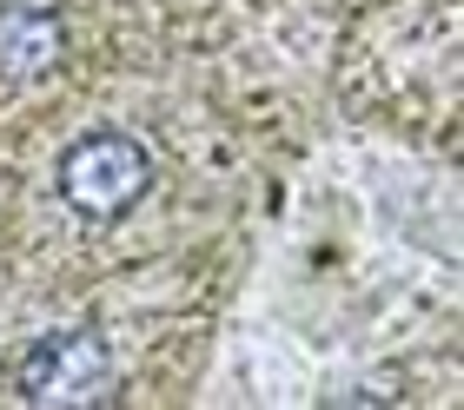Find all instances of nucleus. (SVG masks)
<instances>
[{"instance_id": "f03ea898", "label": "nucleus", "mask_w": 464, "mask_h": 410, "mask_svg": "<svg viewBox=\"0 0 464 410\" xmlns=\"http://www.w3.org/2000/svg\"><path fill=\"white\" fill-rule=\"evenodd\" d=\"M113 351L100 331H47L27 344L14 371V391L40 404V410H93V404H113Z\"/></svg>"}, {"instance_id": "f257e3e1", "label": "nucleus", "mask_w": 464, "mask_h": 410, "mask_svg": "<svg viewBox=\"0 0 464 410\" xmlns=\"http://www.w3.org/2000/svg\"><path fill=\"white\" fill-rule=\"evenodd\" d=\"M53 186L80 219H126L153 186V153L133 133H80L60 153Z\"/></svg>"}, {"instance_id": "7ed1b4c3", "label": "nucleus", "mask_w": 464, "mask_h": 410, "mask_svg": "<svg viewBox=\"0 0 464 410\" xmlns=\"http://www.w3.org/2000/svg\"><path fill=\"white\" fill-rule=\"evenodd\" d=\"M67 53V20L53 0H0V80H47Z\"/></svg>"}]
</instances>
